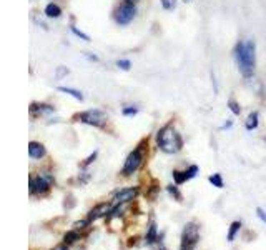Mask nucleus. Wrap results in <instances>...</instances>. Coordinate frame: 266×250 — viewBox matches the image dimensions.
<instances>
[{"mask_svg":"<svg viewBox=\"0 0 266 250\" xmlns=\"http://www.w3.org/2000/svg\"><path fill=\"white\" fill-rule=\"evenodd\" d=\"M235 55L238 62V69L245 77H251L255 70V42H240L235 49Z\"/></svg>","mask_w":266,"mask_h":250,"instance_id":"1","label":"nucleus"},{"mask_svg":"<svg viewBox=\"0 0 266 250\" xmlns=\"http://www.w3.org/2000/svg\"><path fill=\"white\" fill-rule=\"evenodd\" d=\"M157 145L165 153H177L183 147V139L172 125H165L157 134Z\"/></svg>","mask_w":266,"mask_h":250,"instance_id":"2","label":"nucleus"},{"mask_svg":"<svg viewBox=\"0 0 266 250\" xmlns=\"http://www.w3.org/2000/svg\"><path fill=\"white\" fill-rule=\"evenodd\" d=\"M53 174L50 172H39L35 177H30V184H29V190L30 194H45L48 192V189L53 185Z\"/></svg>","mask_w":266,"mask_h":250,"instance_id":"3","label":"nucleus"},{"mask_svg":"<svg viewBox=\"0 0 266 250\" xmlns=\"http://www.w3.org/2000/svg\"><path fill=\"white\" fill-rule=\"evenodd\" d=\"M141 162H143V144H140L138 147H136V149L130 153V155L127 157L122 174H123V175H132L133 172H136V170L140 169Z\"/></svg>","mask_w":266,"mask_h":250,"instance_id":"4","label":"nucleus"},{"mask_svg":"<svg viewBox=\"0 0 266 250\" xmlns=\"http://www.w3.org/2000/svg\"><path fill=\"white\" fill-rule=\"evenodd\" d=\"M136 8L133 5V2H125L115 10V22L118 25H128L130 22L135 19Z\"/></svg>","mask_w":266,"mask_h":250,"instance_id":"5","label":"nucleus"},{"mask_svg":"<svg viewBox=\"0 0 266 250\" xmlns=\"http://www.w3.org/2000/svg\"><path fill=\"white\" fill-rule=\"evenodd\" d=\"M75 119L79 122H84V124L93 125V127H103V124L107 122V115L100 110H87V112L77 113Z\"/></svg>","mask_w":266,"mask_h":250,"instance_id":"6","label":"nucleus"},{"mask_svg":"<svg viewBox=\"0 0 266 250\" xmlns=\"http://www.w3.org/2000/svg\"><path fill=\"white\" fill-rule=\"evenodd\" d=\"M183 240V249H191L195 247L196 242L200 240V227L195 224V222H190V224L185 225L181 234Z\"/></svg>","mask_w":266,"mask_h":250,"instance_id":"7","label":"nucleus"},{"mask_svg":"<svg viewBox=\"0 0 266 250\" xmlns=\"http://www.w3.org/2000/svg\"><path fill=\"white\" fill-rule=\"evenodd\" d=\"M138 187H127V189H120V190H117L115 195H113V202H115V205L117 203H128V202H132L133 199L138 195Z\"/></svg>","mask_w":266,"mask_h":250,"instance_id":"8","label":"nucleus"},{"mask_svg":"<svg viewBox=\"0 0 266 250\" xmlns=\"http://www.w3.org/2000/svg\"><path fill=\"white\" fill-rule=\"evenodd\" d=\"M110 210H112V207H110V203H107V202H102V203H98V205H95L91 210L89 212V219L90 222H93V220H97V219H100V217H107L108 213H110Z\"/></svg>","mask_w":266,"mask_h":250,"instance_id":"9","label":"nucleus"},{"mask_svg":"<svg viewBox=\"0 0 266 250\" xmlns=\"http://www.w3.org/2000/svg\"><path fill=\"white\" fill-rule=\"evenodd\" d=\"M45 153H47V150L40 142H30L29 144V155L30 158H35V160H39V158L45 157Z\"/></svg>","mask_w":266,"mask_h":250,"instance_id":"10","label":"nucleus"},{"mask_svg":"<svg viewBox=\"0 0 266 250\" xmlns=\"http://www.w3.org/2000/svg\"><path fill=\"white\" fill-rule=\"evenodd\" d=\"M55 108L52 105H47V103H32L30 113H39V115H47V113H52Z\"/></svg>","mask_w":266,"mask_h":250,"instance_id":"11","label":"nucleus"},{"mask_svg":"<svg viewBox=\"0 0 266 250\" xmlns=\"http://www.w3.org/2000/svg\"><path fill=\"white\" fill-rule=\"evenodd\" d=\"M157 224H155V220H151L150 224H148V230H146V235H145V242L151 245V244H155L157 242Z\"/></svg>","mask_w":266,"mask_h":250,"instance_id":"12","label":"nucleus"},{"mask_svg":"<svg viewBox=\"0 0 266 250\" xmlns=\"http://www.w3.org/2000/svg\"><path fill=\"white\" fill-rule=\"evenodd\" d=\"M45 15L48 17V19H58V17L62 15V8L57 5V3H48L47 7H45Z\"/></svg>","mask_w":266,"mask_h":250,"instance_id":"13","label":"nucleus"},{"mask_svg":"<svg viewBox=\"0 0 266 250\" xmlns=\"http://www.w3.org/2000/svg\"><path fill=\"white\" fill-rule=\"evenodd\" d=\"M77 240H80V230L72 229V230H68L65 235H63V242H65L67 245L75 244Z\"/></svg>","mask_w":266,"mask_h":250,"instance_id":"14","label":"nucleus"},{"mask_svg":"<svg viewBox=\"0 0 266 250\" xmlns=\"http://www.w3.org/2000/svg\"><path fill=\"white\" fill-rule=\"evenodd\" d=\"M240 229H241V222H233V224L230 225V232H228V237H226L228 242H233V240H235Z\"/></svg>","mask_w":266,"mask_h":250,"instance_id":"15","label":"nucleus"},{"mask_svg":"<svg viewBox=\"0 0 266 250\" xmlns=\"http://www.w3.org/2000/svg\"><path fill=\"white\" fill-rule=\"evenodd\" d=\"M256 127H258V112H253L246 120V130H255Z\"/></svg>","mask_w":266,"mask_h":250,"instance_id":"16","label":"nucleus"},{"mask_svg":"<svg viewBox=\"0 0 266 250\" xmlns=\"http://www.w3.org/2000/svg\"><path fill=\"white\" fill-rule=\"evenodd\" d=\"M58 90L63 94H68V95H72L73 99H77V100H84V95H82V92H79V90H75V89H68V87H58Z\"/></svg>","mask_w":266,"mask_h":250,"instance_id":"17","label":"nucleus"},{"mask_svg":"<svg viewBox=\"0 0 266 250\" xmlns=\"http://www.w3.org/2000/svg\"><path fill=\"white\" fill-rule=\"evenodd\" d=\"M208 180H210V184H213V187H217V189H223L224 187L223 179H222V175H220V174H213Z\"/></svg>","mask_w":266,"mask_h":250,"instance_id":"18","label":"nucleus"},{"mask_svg":"<svg viewBox=\"0 0 266 250\" xmlns=\"http://www.w3.org/2000/svg\"><path fill=\"white\" fill-rule=\"evenodd\" d=\"M173 179H175V184H177V185H181L183 182H186L185 172H180V170H173Z\"/></svg>","mask_w":266,"mask_h":250,"instance_id":"19","label":"nucleus"},{"mask_svg":"<svg viewBox=\"0 0 266 250\" xmlns=\"http://www.w3.org/2000/svg\"><path fill=\"white\" fill-rule=\"evenodd\" d=\"M198 167L196 165H191L190 169L185 170V177H186V180H190V179H193V177H196V174H198Z\"/></svg>","mask_w":266,"mask_h":250,"instance_id":"20","label":"nucleus"},{"mask_svg":"<svg viewBox=\"0 0 266 250\" xmlns=\"http://www.w3.org/2000/svg\"><path fill=\"white\" fill-rule=\"evenodd\" d=\"M162 7L165 10H173L177 7V0H162Z\"/></svg>","mask_w":266,"mask_h":250,"instance_id":"21","label":"nucleus"},{"mask_svg":"<svg viewBox=\"0 0 266 250\" xmlns=\"http://www.w3.org/2000/svg\"><path fill=\"white\" fill-rule=\"evenodd\" d=\"M168 192L173 195V197H175L178 202H180L181 200V194L178 192V187H175V185H168Z\"/></svg>","mask_w":266,"mask_h":250,"instance_id":"22","label":"nucleus"},{"mask_svg":"<svg viewBox=\"0 0 266 250\" xmlns=\"http://www.w3.org/2000/svg\"><path fill=\"white\" fill-rule=\"evenodd\" d=\"M228 105H230L231 112L235 113V115H240V113H241V108H240V105H238V103L235 102V100H230V102H228Z\"/></svg>","mask_w":266,"mask_h":250,"instance_id":"23","label":"nucleus"},{"mask_svg":"<svg viewBox=\"0 0 266 250\" xmlns=\"http://www.w3.org/2000/svg\"><path fill=\"white\" fill-rule=\"evenodd\" d=\"M90 224V220L87 219V220H79V222H75V224H73V229L75 230H82V229H85L87 225Z\"/></svg>","mask_w":266,"mask_h":250,"instance_id":"24","label":"nucleus"},{"mask_svg":"<svg viewBox=\"0 0 266 250\" xmlns=\"http://www.w3.org/2000/svg\"><path fill=\"white\" fill-rule=\"evenodd\" d=\"M72 32H73V34L77 35V37L84 39L85 42H90V37H89V35H87V34H84V32H80L79 29H75V27H72Z\"/></svg>","mask_w":266,"mask_h":250,"instance_id":"25","label":"nucleus"},{"mask_svg":"<svg viewBox=\"0 0 266 250\" xmlns=\"http://www.w3.org/2000/svg\"><path fill=\"white\" fill-rule=\"evenodd\" d=\"M117 65L120 67L122 70H130L132 63H130V60H118V62H117Z\"/></svg>","mask_w":266,"mask_h":250,"instance_id":"26","label":"nucleus"},{"mask_svg":"<svg viewBox=\"0 0 266 250\" xmlns=\"http://www.w3.org/2000/svg\"><path fill=\"white\" fill-rule=\"evenodd\" d=\"M136 112H138V108H136V107H128V108H123V115H135Z\"/></svg>","mask_w":266,"mask_h":250,"instance_id":"27","label":"nucleus"},{"mask_svg":"<svg viewBox=\"0 0 266 250\" xmlns=\"http://www.w3.org/2000/svg\"><path fill=\"white\" fill-rule=\"evenodd\" d=\"M68 74V69L67 67H58V70H57V77L60 79V77H63V75H67Z\"/></svg>","mask_w":266,"mask_h":250,"instance_id":"28","label":"nucleus"},{"mask_svg":"<svg viewBox=\"0 0 266 250\" xmlns=\"http://www.w3.org/2000/svg\"><path fill=\"white\" fill-rule=\"evenodd\" d=\"M95 158H97V152H93V153H91V155H90L89 158H87V160L84 162V167H87V165H90V163H91V162H93V160H95Z\"/></svg>","mask_w":266,"mask_h":250,"instance_id":"29","label":"nucleus"},{"mask_svg":"<svg viewBox=\"0 0 266 250\" xmlns=\"http://www.w3.org/2000/svg\"><path fill=\"white\" fill-rule=\"evenodd\" d=\"M256 213H258V217H260V219L263 220L265 224H266V212L263 210V208H256Z\"/></svg>","mask_w":266,"mask_h":250,"instance_id":"30","label":"nucleus"},{"mask_svg":"<svg viewBox=\"0 0 266 250\" xmlns=\"http://www.w3.org/2000/svg\"><path fill=\"white\" fill-rule=\"evenodd\" d=\"M53 250H68V245L63 242V244H58L57 247H53Z\"/></svg>","mask_w":266,"mask_h":250,"instance_id":"31","label":"nucleus"},{"mask_svg":"<svg viewBox=\"0 0 266 250\" xmlns=\"http://www.w3.org/2000/svg\"><path fill=\"white\" fill-rule=\"evenodd\" d=\"M185 2H191V0H185Z\"/></svg>","mask_w":266,"mask_h":250,"instance_id":"32","label":"nucleus"},{"mask_svg":"<svg viewBox=\"0 0 266 250\" xmlns=\"http://www.w3.org/2000/svg\"><path fill=\"white\" fill-rule=\"evenodd\" d=\"M183 250H191V249H183Z\"/></svg>","mask_w":266,"mask_h":250,"instance_id":"33","label":"nucleus"},{"mask_svg":"<svg viewBox=\"0 0 266 250\" xmlns=\"http://www.w3.org/2000/svg\"><path fill=\"white\" fill-rule=\"evenodd\" d=\"M128 2H133V0H128Z\"/></svg>","mask_w":266,"mask_h":250,"instance_id":"34","label":"nucleus"}]
</instances>
